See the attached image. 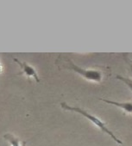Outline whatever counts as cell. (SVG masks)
I'll return each instance as SVG.
<instances>
[{"label": "cell", "mask_w": 132, "mask_h": 146, "mask_svg": "<svg viewBox=\"0 0 132 146\" xmlns=\"http://www.w3.org/2000/svg\"><path fill=\"white\" fill-rule=\"evenodd\" d=\"M26 143H27V142H26V141H23V142L22 146H26Z\"/></svg>", "instance_id": "obj_7"}, {"label": "cell", "mask_w": 132, "mask_h": 146, "mask_svg": "<svg viewBox=\"0 0 132 146\" xmlns=\"http://www.w3.org/2000/svg\"><path fill=\"white\" fill-rule=\"evenodd\" d=\"M14 61L17 62V63L19 64V66L21 67V69H22V71L18 73V75H23V74H24V75H25L26 77H28V78H35L36 81V83H40V79H39V78H38L37 73H36V70H35L32 66L29 65L27 63L21 62V61H19V60L17 59V58H14Z\"/></svg>", "instance_id": "obj_3"}, {"label": "cell", "mask_w": 132, "mask_h": 146, "mask_svg": "<svg viewBox=\"0 0 132 146\" xmlns=\"http://www.w3.org/2000/svg\"><path fill=\"white\" fill-rule=\"evenodd\" d=\"M116 78H117V79H118V80L123 82V84H125L129 88V90L132 91V81H131L130 79H129V78H123V77L119 76V75L117 76Z\"/></svg>", "instance_id": "obj_6"}, {"label": "cell", "mask_w": 132, "mask_h": 146, "mask_svg": "<svg viewBox=\"0 0 132 146\" xmlns=\"http://www.w3.org/2000/svg\"><path fill=\"white\" fill-rule=\"evenodd\" d=\"M67 62H68V65L65 66V68L75 71L76 73H78L80 76H81L85 79L89 80V81L97 82V83H100L102 81V79H103V73L101 71L96 70H87V69L81 68V67L74 64L69 59H68Z\"/></svg>", "instance_id": "obj_2"}, {"label": "cell", "mask_w": 132, "mask_h": 146, "mask_svg": "<svg viewBox=\"0 0 132 146\" xmlns=\"http://www.w3.org/2000/svg\"><path fill=\"white\" fill-rule=\"evenodd\" d=\"M130 70H131V71H132V64H130Z\"/></svg>", "instance_id": "obj_8"}, {"label": "cell", "mask_w": 132, "mask_h": 146, "mask_svg": "<svg viewBox=\"0 0 132 146\" xmlns=\"http://www.w3.org/2000/svg\"><path fill=\"white\" fill-rule=\"evenodd\" d=\"M100 101H102L107 104L117 106V107L122 108L123 110H124L125 112L132 113V102H118L110 101V100H106V99H100Z\"/></svg>", "instance_id": "obj_4"}, {"label": "cell", "mask_w": 132, "mask_h": 146, "mask_svg": "<svg viewBox=\"0 0 132 146\" xmlns=\"http://www.w3.org/2000/svg\"><path fill=\"white\" fill-rule=\"evenodd\" d=\"M4 137L11 143V146H19V138L18 137H16L13 135L9 134V133L5 134L4 136Z\"/></svg>", "instance_id": "obj_5"}, {"label": "cell", "mask_w": 132, "mask_h": 146, "mask_svg": "<svg viewBox=\"0 0 132 146\" xmlns=\"http://www.w3.org/2000/svg\"><path fill=\"white\" fill-rule=\"evenodd\" d=\"M60 105H61V108H62L63 109H65V110L75 112V113H78L81 114L82 116H84L85 118H86L87 119H89L93 125H95L96 126H98L102 131H104V132H105L107 135H109L115 142H117V143H119V144H122V141L119 140V139L113 134V132H112L111 130L108 129V127L105 125V124L104 122H102V121H101L98 118H97L96 116H94V115L89 113L87 111H86V110H84V109H82V108H76V107L68 106L67 103H65V102L60 103Z\"/></svg>", "instance_id": "obj_1"}]
</instances>
